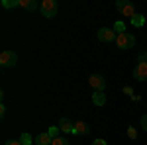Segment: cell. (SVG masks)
Wrapping results in <instances>:
<instances>
[{
  "label": "cell",
  "instance_id": "7a4b0ae2",
  "mask_svg": "<svg viewBox=\"0 0 147 145\" xmlns=\"http://www.w3.org/2000/svg\"><path fill=\"white\" fill-rule=\"evenodd\" d=\"M116 45L120 47V49H131L134 45H136V35L131 34H120L116 37Z\"/></svg>",
  "mask_w": 147,
  "mask_h": 145
},
{
  "label": "cell",
  "instance_id": "e0dca14e",
  "mask_svg": "<svg viewBox=\"0 0 147 145\" xmlns=\"http://www.w3.org/2000/svg\"><path fill=\"white\" fill-rule=\"evenodd\" d=\"M59 132H61V129H59V125H53V127H49V129H47V134L51 135V139L59 137Z\"/></svg>",
  "mask_w": 147,
  "mask_h": 145
},
{
  "label": "cell",
  "instance_id": "52a82bcc",
  "mask_svg": "<svg viewBox=\"0 0 147 145\" xmlns=\"http://www.w3.org/2000/svg\"><path fill=\"white\" fill-rule=\"evenodd\" d=\"M134 78L139 80V82H143L147 78V63H137L136 69H134Z\"/></svg>",
  "mask_w": 147,
  "mask_h": 145
},
{
  "label": "cell",
  "instance_id": "7402d4cb",
  "mask_svg": "<svg viewBox=\"0 0 147 145\" xmlns=\"http://www.w3.org/2000/svg\"><path fill=\"white\" fill-rule=\"evenodd\" d=\"M141 127L147 132V114H143V116H141Z\"/></svg>",
  "mask_w": 147,
  "mask_h": 145
},
{
  "label": "cell",
  "instance_id": "3957f363",
  "mask_svg": "<svg viewBox=\"0 0 147 145\" xmlns=\"http://www.w3.org/2000/svg\"><path fill=\"white\" fill-rule=\"evenodd\" d=\"M39 10L45 18H53V16H57V2L55 0H43L39 4Z\"/></svg>",
  "mask_w": 147,
  "mask_h": 145
},
{
  "label": "cell",
  "instance_id": "277c9868",
  "mask_svg": "<svg viewBox=\"0 0 147 145\" xmlns=\"http://www.w3.org/2000/svg\"><path fill=\"white\" fill-rule=\"evenodd\" d=\"M88 84H90V88H94V92H104L106 90V78L102 75H90Z\"/></svg>",
  "mask_w": 147,
  "mask_h": 145
},
{
  "label": "cell",
  "instance_id": "ac0fdd59",
  "mask_svg": "<svg viewBox=\"0 0 147 145\" xmlns=\"http://www.w3.org/2000/svg\"><path fill=\"white\" fill-rule=\"evenodd\" d=\"M51 145H69V139H65V137H55Z\"/></svg>",
  "mask_w": 147,
  "mask_h": 145
},
{
  "label": "cell",
  "instance_id": "5bb4252c",
  "mask_svg": "<svg viewBox=\"0 0 147 145\" xmlns=\"http://www.w3.org/2000/svg\"><path fill=\"white\" fill-rule=\"evenodd\" d=\"M20 141H22V145H34L35 143V139L30 134H22L20 135Z\"/></svg>",
  "mask_w": 147,
  "mask_h": 145
},
{
  "label": "cell",
  "instance_id": "6da1fadb",
  "mask_svg": "<svg viewBox=\"0 0 147 145\" xmlns=\"http://www.w3.org/2000/svg\"><path fill=\"white\" fill-rule=\"evenodd\" d=\"M116 8H118V12H120L122 16H127L129 20L136 16V6H134L129 0H118V2H116Z\"/></svg>",
  "mask_w": 147,
  "mask_h": 145
},
{
  "label": "cell",
  "instance_id": "ba28073f",
  "mask_svg": "<svg viewBox=\"0 0 147 145\" xmlns=\"http://www.w3.org/2000/svg\"><path fill=\"white\" fill-rule=\"evenodd\" d=\"M59 129H61L63 134H73V129H75V123L71 122L69 118H61V120H59Z\"/></svg>",
  "mask_w": 147,
  "mask_h": 145
},
{
  "label": "cell",
  "instance_id": "8992f818",
  "mask_svg": "<svg viewBox=\"0 0 147 145\" xmlns=\"http://www.w3.org/2000/svg\"><path fill=\"white\" fill-rule=\"evenodd\" d=\"M116 37H118V34L114 32V28H102V30H98V39L104 41V43L116 41Z\"/></svg>",
  "mask_w": 147,
  "mask_h": 145
},
{
  "label": "cell",
  "instance_id": "2e32d148",
  "mask_svg": "<svg viewBox=\"0 0 147 145\" xmlns=\"http://www.w3.org/2000/svg\"><path fill=\"white\" fill-rule=\"evenodd\" d=\"M2 6L4 8H16V6H20V0H2Z\"/></svg>",
  "mask_w": 147,
  "mask_h": 145
},
{
  "label": "cell",
  "instance_id": "9c48e42d",
  "mask_svg": "<svg viewBox=\"0 0 147 145\" xmlns=\"http://www.w3.org/2000/svg\"><path fill=\"white\" fill-rule=\"evenodd\" d=\"M90 132V127H88V123L79 120V122H75V129H73V134H80V135H86Z\"/></svg>",
  "mask_w": 147,
  "mask_h": 145
},
{
  "label": "cell",
  "instance_id": "d6986e66",
  "mask_svg": "<svg viewBox=\"0 0 147 145\" xmlns=\"http://www.w3.org/2000/svg\"><path fill=\"white\" fill-rule=\"evenodd\" d=\"M127 137H129V139H136V137H137V132H136V127H134V125H129V127H127Z\"/></svg>",
  "mask_w": 147,
  "mask_h": 145
},
{
  "label": "cell",
  "instance_id": "cb8c5ba5",
  "mask_svg": "<svg viewBox=\"0 0 147 145\" xmlns=\"http://www.w3.org/2000/svg\"><path fill=\"white\" fill-rule=\"evenodd\" d=\"M92 145H108V143H106V139H94Z\"/></svg>",
  "mask_w": 147,
  "mask_h": 145
},
{
  "label": "cell",
  "instance_id": "603a6c76",
  "mask_svg": "<svg viewBox=\"0 0 147 145\" xmlns=\"http://www.w3.org/2000/svg\"><path fill=\"white\" fill-rule=\"evenodd\" d=\"M124 94H129V96H134V88H131V86H124Z\"/></svg>",
  "mask_w": 147,
  "mask_h": 145
},
{
  "label": "cell",
  "instance_id": "9a60e30c",
  "mask_svg": "<svg viewBox=\"0 0 147 145\" xmlns=\"http://www.w3.org/2000/svg\"><path fill=\"white\" fill-rule=\"evenodd\" d=\"M114 32H116L118 35H120V34H125V24L122 22V20H120V22H116V24H114Z\"/></svg>",
  "mask_w": 147,
  "mask_h": 145
},
{
  "label": "cell",
  "instance_id": "44dd1931",
  "mask_svg": "<svg viewBox=\"0 0 147 145\" xmlns=\"http://www.w3.org/2000/svg\"><path fill=\"white\" fill-rule=\"evenodd\" d=\"M4 145H22L20 139H8V141H4Z\"/></svg>",
  "mask_w": 147,
  "mask_h": 145
},
{
  "label": "cell",
  "instance_id": "30bf717a",
  "mask_svg": "<svg viewBox=\"0 0 147 145\" xmlns=\"http://www.w3.org/2000/svg\"><path fill=\"white\" fill-rule=\"evenodd\" d=\"M51 143H53L51 135L47 134V132H43V134H39L37 137H35V143L34 145H51Z\"/></svg>",
  "mask_w": 147,
  "mask_h": 145
},
{
  "label": "cell",
  "instance_id": "d4e9b609",
  "mask_svg": "<svg viewBox=\"0 0 147 145\" xmlns=\"http://www.w3.org/2000/svg\"><path fill=\"white\" fill-rule=\"evenodd\" d=\"M4 114H6V106L2 104V106H0V116H4Z\"/></svg>",
  "mask_w": 147,
  "mask_h": 145
},
{
  "label": "cell",
  "instance_id": "5b68a950",
  "mask_svg": "<svg viewBox=\"0 0 147 145\" xmlns=\"http://www.w3.org/2000/svg\"><path fill=\"white\" fill-rule=\"evenodd\" d=\"M18 63V55L14 51H2L0 53V65L2 67H14Z\"/></svg>",
  "mask_w": 147,
  "mask_h": 145
},
{
  "label": "cell",
  "instance_id": "8fae6325",
  "mask_svg": "<svg viewBox=\"0 0 147 145\" xmlns=\"http://www.w3.org/2000/svg\"><path fill=\"white\" fill-rule=\"evenodd\" d=\"M92 104L104 106V104H106V94H104V92H94V94H92Z\"/></svg>",
  "mask_w": 147,
  "mask_h": 145
},
{
  "label": "cell",
  "instance_id": "4fadbf2b",
  "mask_svg": "<svg viewBox=\"0 0 147 145\" xmlns=\"http://www.w3.org/2000/svg\"><path fill=\"white\" fill-rule=\"evenodd\" d=\"M131 24H134L136 28H141V26H145V18H143L141 14H136V16L131 18Z\"/></svg>",
  "mask_w": 147,
  "mask_h": 145
},
{
  "label": "cell",
  "instance_id": "7c38bea8",
  "mask_svg": "<svg viewBox=\"0 0 147 145\" xmlns=\"http://www.w3.org/2000/svg\"><path fill=\"white\" fill-rule=\"evenodd\" d=\"M20 6L26 8V10H35V8H39V4H37L35 0H20Z\"/></svg>",
  "mask_w": 147,
  "mask_h": 145
},
{
  "label": "cell",
  "instance_id": "ffe728a7",
  "mask_svg": "<svg viewBox=\"0 0 147 145\" xmlns=\"http://www.w3.org/2000/svg\"><path fill=\"white\" fill-rule=\"evenodd\" d=\"M137 63H147V51H143V53L137 55Z\"/></svg>",
  "mask_w": 147,
  "mask_h": 145
}]
</instances>
